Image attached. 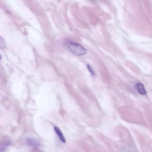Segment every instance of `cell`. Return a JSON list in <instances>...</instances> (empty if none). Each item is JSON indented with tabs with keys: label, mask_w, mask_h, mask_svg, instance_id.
Returning a JSON list of instances; mask_svg holds the SVG:
<instances>
[{
	"label": "cell",
	"mask_w": 152,
	"mask_h": 152,
	"mask_svg": "<svg viewBox=\"0 0 152 152\" xmlns=\"http://www.w3.org/2000/svg\"><path fill=\"white\" fill-rule=\"evenodd\" d=\"M66 44L69 50L76 56H81L87 53V50L86 48L75 42L67 41L66 42Z\"/></svg>",
	"instance_id": "obj_1"
},
{
	"label": "cell",
	"mask_w": 152,
	"mask_h": 152,
	"mask_svg": "<svg viewBox=\"0 0 152 152\" xmlns=\"http://www.w3.org/2000/svg\"><path fill=\"white\" fill-rule=\"evenodd\" d=\"M134 88L136 91L140 94L144 95L146 94V91L143 85L141 83H138L134 85Z\"/></svg>",
	"instance_id": "obj_2"
},
{
	"label": "cell",
	"mask_w": 152,
	"mask_h": 152,
	"mask_svg": "<svg viewBox=\"0 0 152 152\" xmlns=\"http://www.w3.org/2000/svg\"><path fill=\"white\" fill-rule=\"evenodd\" d=\"M54 129L56 132L59 136L61 140L64 143H66V140L59 129L58 127L55 126L54 127Z\"/></svg>",
	"instance_id": "obj_3"
},
{
	"label": "cell",
	"mask_w": 152,
	"mask_h": 152,
	"mask_svg": "<svg viewBox=\"0 0 152 152\" xmlns=\"http://www.w3.org/2000/svg\"><path fill=\"white\" fill-rule=\"evenodd\" d=\"M27 144L30 146H37L39 145V143L36 140L31 138L28 139L26 140Z\"/></svg>",
	"instance_id": "obj_4"
},
{
	"label": "cell",
	"mask_w": 152,
	"mask_h": 152,
	"mask_svg": "<svg viewBox=\"0 0 152 152\" xmlns=\"http://www.w3.org/2000/svg\"><path fill=\"white\" fill-rule=\"evenodd\" d=\"M87 68L88 70L89 71V72L90 73L91 76L92 77H94L95 76V74L94 73V72L93 70L90 66V65L89 64H87Z\"/></svg>",
	"instance_id": "obj_5"
},
{
	"label": "cell",
	"mask_w": 152,
	"mask_h": 152,
	"mask_svg": "<svg viewBox=\"0 0 152 152\" xmlns=\"http://www.w3.org/2000/svg\"><path fill=\"white\" fill-rule=\"evenodd\" d=\"M5 46L4 41L3 39L0 36V48L3 49Z\"/></svg>",
	"instance_id": "obj_6"
},
{
	"label": "cell",
	"mask_w": 152,
	"mask_h": 152,
	"mask_svg": "<svg viewBox=\"0 0 152 152\" xmlns=\"http://www.w3.org/2000/svg\"><path fill=\"white\" fill-rule=\"evenodd\" d=\"M1 55L0 54V59H1Z\"/></svg>",
	"instance_id": "obj_7"
}]
</instances>
